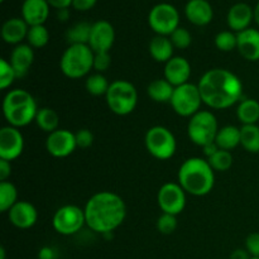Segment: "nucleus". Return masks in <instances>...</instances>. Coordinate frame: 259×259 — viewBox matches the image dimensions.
Instances as JSON below:
<instances>
[{"mask_svg": "<svg viewBox=\"0 0 259 259\" xmlns=\"http://www.w3.org/2000/svg\"><path fill=\"white\" fill-rule=\"evenodd\" d=\"M9 62L14 68L18 77H24L34 62V51L28 43L27 45L20 43L15 46L14 50L10 53Z\"/></svg>", "mask_w": 259, "mask_h": 259, "instance_id": "obj_22", "label": "nucleus"}, {"mask_svg": "<svg viewBox=\"0 0 259 259\" xmlns=\"http://www.w3.org/2000/svg\"><path fill=\"white\" fill-rule=\"evenodd\" d=\"M176 229H177L176 215L162 212V215L158 218V220H157V230H158L161 234L169 235L172 234Z\"/></svg>", "mask_w": 259, "mask_h": 259, "instance_id": "obj_38", "label": "nucleus"}, {"mask_svg": "<svg viewBox=\"0 0 259 259\" xmlns=\"http://www.w3.org/2000/svg\"><path fill=\"white\" fill-rule=\"evenodd\" d=\"M197 86L202 103L215 110L228 109L243 100V82L235 73L225 68L206 71Z\"/></svg>", "mask_w": 259, "mask_h": 259, "instance_id": "obj_1", "label": "nucleus"}, {"mask_svg": "<svg viewBox=\"0 0 259 259\" xmlns=\"http://www.w3.org/2000/svg\"><path fill=\"white\" fill-rule=\"evenodd\" d=\"M34 121L38 125V128H40L43 132L48 134L60 129L58 128V125H60V116L51 108H40L38 110Z\"/></svg>", "mask_w": 259, "mask_h": 259, "instance_id": "obj_28", "label": "nucleus"}, {"mask_svg": "<svg viewBox=\"0 0 259 259\" xmlns=\"http://www.w3.org/2000/svg\"><path fill=\"white\" fill-rule=\"evenodd\" d=\"M93 24L88 22H78L70 27L66 32V39L70 45H89Z\"/></svg>", "mask_w": 259, "mask_h": 259, "instance_id": "obj_29", "label": "nucleus"}, {"mask_svg": "<svg viewBox=\"0 0 259 259\" xmlns=\"http://www.w3.org/2000/svg\"><path fill=\"white\" fill-rule=\"evenodd\" d=\"M237 50L243 58L247 61H259V30L248 28L243 32L237 33Z\"/></svg>", "mask_w": 259, "mask_h": 259, "instance_id": "obj_19", "label": "nucleus"}, {"mask_svg": "<svg viewBox=\"0 0 259 259\" xmlns=\"http://www.w3.org/2000/svg\"><path fill=\"white\" fill-rule=\"evenodd\" d=\"M146 148L154 158L166 161L172 158L176 153L177 142L174 133L168 128L162 125L152 126L146 133Z\"/></svg>", "mask_w": 259, "mask_h": 259, "instance_id": "obj_8", "label": "nucleus"}, {"mask_svg": "<svg viewBox=\"0 0 259 259\" xmlns=\"http://www.w3.org/2000/svg\"><path fill=\"white\" fill-rule=\"evenodd\" d=\"M111 66L110 52H100L94 55V70L99 73H103L109 70Z\"/></svg>", "mask_w": 259, "mask_h": 259, "instance_id": "obj_39", "label": "nucleus"}, {"mask_svg": "<svg viewBox=\"0 0 259 259\" xmlns=\"http://www.w3.org/2000/svg\"><path fill=\"white\" fill-rule=\"evenodd\" d=\"M250 259H259V257H252Z\"/></svg>", "mask_w": 259, "mask_h": 259, "instance_id": "obj_51", "label": "nucleus"}, {"mask_svg": "<svg viewBox=\"0 0 259 259\" xmlns=\"http://www.w3.org/2000/svg\"><path fill=\"white\" fill-rule=\"evenodd\" d=\"M9 222L18 229H29L38 220V211L30 202L18 201L8 211Z\"/></svg>", "mask_w": 259, "mask_h": 259, "instance_id": "obj_17", "label": "nucleus"}, {"mask_svg": "<svg viewBox=\"0 0 259 259\" xmlns=\"http://www.w3.org/2000/svg\"><path fill=\"white\" fill-rule=\"evenodd\" d=\"M157 202L162 212L172 215H179L184 211L186 206V191L180 184L167 182L162 185L157 194Z\"/></svg>", "mask_w": 259, "mask_h": 259, "instance_id": "obj_12", "label": "nucleus"}, {"mask_svg": "<svg viewBox=\"0 0 259 259\" xmlns=\"http://www.w3.org/2000/svg\"><path fill=\"white\" fill-rule=\"evenodd\" d=\"M0 259H5V249H4V247L0 248Z\"/></svg>", "mask_w": 259, "mask_h": 259, "instance_id": "obj_50", "label": "nucleus"}, {"mask_svg": "<svg viewBox=\"0 0 259 259\" xmlns=\"http://www.w3.org/2000/svg\"><path fill=\"white\" fill-rule=\"evenodd\" d=\"M47 0H24L22 4V18L29 27L45 24L50 15Z\"/></svg>", "mask_w": 259, "mask_h": 259, "instance_id": "obj_18", "label": "nucleus"}, {"mask_svg": "<svg viewBox=\"0 0 259 259\" xmlns=\"http://www.w3.org/2000/svg\"><path fill=\"white\" fill-rule=\"evenodd\" d=\"M24 149V138L15 126L7 125L0 129V159L14 161Z\"/></svg>", "mask_w": 259, "mask_h": 259, "instance_id": "obj_14", "label": "nucleus"}, {"mask_svg": "<svg viewBox=\"0 0 259 259\" xmlns=\"http://www.w3.org/2000/svg\"><path fill=\"white\" fill-rule=\"evenodd\" d=\"M190 77H191V65L185 57L176 56L164 63V78L175 88L187 83Z\"/></svg>", "mask_w": 259, "mask_h": 259, "instance_id": "obj_16", "label": "nucleus"}, {"mask_svg": "<svg viewBox=\"0 0 259 259\" xmlns=\"http://www.w3.org/2000/svg\"><path fill=\"white\" fill-rule=\"evenodd\" d=\"M106 104L114 114L120 116L133 113L138 104V91L126 80H115L110 83L105 95Z\"/></svg>", "mask_w": 259, "mask_h": 259, "instance_id": "obj_6", "label": "nucleus"}, {"mask_svg": "<svg viewBox=\"0 0 259 259\" xmlns=\"http://www.w3.org/2000/svg\"><path fill=\"white\" fill-rule=\"evenodd\" d=\"M214 172L207 159L191 157L181 164L177 179L186 194L200 197L210 194L214 189Z\"/></svg>", "mask_w": 259, "mask_h": 259, "instance_id": "obj_3", "label": "nucleus"}, {"mask_svg": "<svg viewBox=\"0 0 259 259\" xmlns=\"http://www.w3.org/2000/svg\"><path fill=\"white\" fill-rule=\"evenodd\" d=\"M171 106L175 113L184 118H191L201 110L202 98L200 94L199 86L194 83H185V85L175 88L174 95L171 99Z\"/></svg>", "mask_w": 259, "mask_h": 259, "instance_id": "obj_9", "label": "nucleus"}, {"mask_svg": "<svg viewBox=\"0 0 259 259\" xmlns=\"http://www.w3.org/2000/svg\"><path fill=\"white\" fill-rule=\"evenodd\" d=\"M86 225L93 232L108 234L118 229L126 217V206L118 194L111 191H100L93 195L86 202Z\"/></svg>", "mask_w": 259, "mask_h": 259, "instance_id": "obj_2", "label": "nucleus"}, {"mask_svg": "<svg viewBox=\"0 0 259 259\" xmlns=\"http://www.w3.org/2000/svg\"><path fill=\"white\" fill-rule=\"evenodd\" d=\"M148 24L157 35L169 37L180 27V13L172 4L159 3L151 9Z\"/></svg>", "mask_w": 259, "mask_h": 259, "instance_id": "obj_10", "label": "nucleus"}, {"mask_svg": "<svg viewBox=\"0 0 259 259\" xmlns=\"http://www.w3.org/2000/svg\"><path fill=\"white\" fill-rule=\"evenodd\" d=\"M85 88L88 93L93 96H105L110 88V82L103 73H93L86 78Z\"/></svg>", "mask_w": 259, "mask_h": 259, "instance_id": "obj_32", "label": "nucleus"}, {"mask_svg": "<svg viewBox=\"0 0 259 259\" xmlns=\"http://www.w3.org/2000/svg\"><path fill=\"white\" fill-rule=\"evenodd\" d=\"M75 136L77 147H80V148H89V147L93 146L94 136L89 129H80L77 133H75Z\"/></svg>", "mask_w": 259, "mask_h": 259, "instance_id": "obj_40", "label": "nucleus"}, {"mask_svg": "<svg viewBox=\"0 0 259 259\" xmlns=\"http://www.w3.org/2000/svg\"><path fill=\"white\" fill-rule=\"evenodd\" d=\"M237 116L243 125H253L259 120V103L254 99H243L237 109Z\"/></svg>", "mask_w": 259, "mask_h": 259, "instance_id": "obj_27", "label": "nucleus"}, {"mask_svg": "<svg viewBox=\"0 0 259 259\" xmlns=\"http://www.w3.org/2000/svg\"><path fill=\"white\" fill-rule=\"evenodd\" d=\"M174 48L171 39L166 35H156L149 42V53L157 62H168L174 57Z\"/></svg>", "mask_w": 259, "mask_h": 259, "instance_id": "obj_24", "label": "nucleus"}, {"mask_svg": "<svg viewBox=\"0 0 259 259\" xmlns=\"http://www.w3.org/2000/svg\"><path fill=\"white\" fill-rule=\"evenodd\" d=\"M245 249L250 257H259V233H250L245 239Z\"/></svg>", "mask_w": 259, "mask_h": 259, "instance_id": "obj_41", "label": "nucleus"}, {"mask_svg": "<svg viewBox=\"0 0 259 259\" xmlns=\"http://www.w3.org/2000/svg\"><path fill=\"white\" fill-rule=\"evenodd\" d=\"M238 45V38L233 30H223L215 37V46L222 52H230L235 50Z\"/></svg>", "mask_w": 259, "mask_h": 259, "instance_id": "obj_35", "label": "nucleus"}, {"mask_svg": "<svg viewBox=\"0 0 259 259\" xmlns=\"http://www.w3.org/2000/svg\"><path fill=\"white\" fill-rule=\"evenodd\" d=\"M18 202V190L12 182H0V211L8 212Z\"/></svg>", "mask_w": 259, "mask_h": 259, "instance_id": "obj_31", "label": "nucleus"}, {"mask_svg": "<svg viewBox=\"0 0 259 259\" xmlns=\"http://www.w3.org/2000/svg\"><path fill=\"white\" fill-rule=\"evenodd\" d=\"M219 132L217 116L209 110H200L190 118L187 124V134L190 141L199 147L215 142Z\"/></svg>", "mask_w": 259, "mask_h": 259, "instance_id": "obj_7", "label": "nucleus"}, {"mask_svg": "<svg viewBox=\"0 0 259 259\" xmlns=\"http://www.w3.org/2000/svg\"><path fill=\"white\" fill-rule=\"evenodd\" d=\"M215 143L220 149L232 151L240 144V128L235 125H225L219 129L215 138Z\"/></svg>", "mask_w": 259, "mask_h": 259, "instance_id": "obj_26", "label": "nucleus"}, {"mask_svg": "<svg viewBox=\"0 0 259 259\" xmlns=\"http://www.w3.org/2000/svg\"><path fill=\"white\" fill-rule=\"evenodd\" d=\"M185 14L190 23L197 27H204L212 20L214 10L207 0H189L185 7Z\"/></svg>", "mask_w": 259, "mask_h": 259, "instance_id": "obj_20", "label": "nucleus"}, {"mask_svg": "<svg viewBox=\"0 0 259 259\" xmlns=\"http://www.w3.org/2000/svg\"><path fill=\"white\" fill-rule=\"evenodd\" d=\"M0 2H2V3H3V2H5V0H0Z\"/></svg>", "mask_w": 259, "mask_h": 259, "instance_id": "obj_52", "label": "nucleus"}, {"mask_svg": "<svg viewBox=\"0 0 259 259\" xmlns=\"http://www.w3.org/2000/svg\"><path fill=\"white\" fill-rule=\"evenodd\" d=\"M29 25L23 18H10L5 20L2 27V38L8 45L18 46L27 39Z\"/></svg>", "mask_w": 259, "mask_h": 259, "instance_id": "obj_23", "label": "nucleus"}, {"mask_svg": "<svg viewBox=\"0 0 259 259\" xmlns=\"http://www.w3.org/2000/svg\"><path fill=\"white\" fill-rule=\"evenodd\" d=\"M253 10H254V20H255V23H257V24L259 25V2L257 3V5H255V8Z\"/></svg>", "mask_w": 259, "mask_h": 259, "instance_id": "obj_49", "label": "nucleus"}, {"mask_svg": "<svg viewBox=\"0 0 259 259\" xmlns=\"http://www.w3.org/2000/svg\"><path fill=\"white\" fill-rule=\"evenodd\" d=\"M53 229L61 235H73L86 225L85 211L77 205H65L55 212Z\"/></svg>", "mask_w": 259, "mask_h": 259, "instance_id": "obj_11", "label": "nucleus"}, {"mask_svg": "<svg viewBox=\"0 0 259 259\" xmlns=\"http://www.w3.org/2000/svg\"><path fill=\"white\" fill-rule=\"evenodd\" d=\"M202 149H204V154L206 156V159L210 158L211 156H214L215 153H217L218 151H219V147H218V144L215 143V142H211V143L206 144V146L202 147Z\"/></svg>", "mask_w": 259, "mask_h": 259, "instance_id": "obj_46", "label": "nucleus"}, {"mask_svg": "<svg viewBox=\"0 0 259 259\" xmlns=\"http://www.w3.org/2000/svg\"><path fill=\"white\" fill-rule=\"evenodd\" d=\"M73 0H47L48 4L52 8H56L57 10L60 9H68L72 5Z\"/></svg>", "mask_w": 259, "mask_h": 259, "instance_id": "obj_44", "label": "nucleus"}, {"mask_svg": "<svg viewBox=\"0 0 259 259\" xmlns=\"http://www.w3.org/2000/svg\"><path fill=\"white\" fill-rule=\"evenodd\" d=\"M207 162L210 163V166L212 167L214 171L218 172H225L233 166V154L230 153V151H224V149H219L214 156H211L210 158H207Z\"/></svg>", "mask_w": 259, "mask_h": 259, "instance_id": "obj_34", "label": "nucleus"}, {"mask_svg": "<svg viewBox=\"0 0 259 259\" xmlns=\"http://www.w3.org/2000/svg\"><path fill=\"white\" fill-rule=\"evenodd\" d=\"M249 253L247 252V249H235L234 252L230 254V259H250Z\"/></svg>", "mask_w": 259, "mask_h": 259, "instance_id": "obj_47", "label": "nucleus"}, {"mask_svg": "<svg viewBox=\"0 0 259 259\" xmlns=\"http://www.w3.org/2000/svg\"><path fill=\"white\" fill-rule=\"evenodd\" d=\"M57 18L61 20V22H66V20L70 18V12H68V9H60V10H58Z\"/></svg>", "mask_w": 259, "mask_h": 259, "instance_id": "obj_48", "label": "nucleus"}, {"mask_svg": "<svg viewBox=\"0 0 259 259\" xmlns=\"http://www.w3.org/2000/svg\"><path fill=\"white\" fill-rule=\"evenodd\" d=\"M98 0H73L72 7L78 12H86L95 7Z\"/></svg>", "mask_w": 259, "mask_h": 259, "instance_id": "obj_42", "label": "nucleus"}, {"mask_svg": "<svg viewBox=\"0 0 259 259\" xmlns=\"http://www.w3.org/2000/svg\"><path fill=\"white\" fill-rule=\"evenodd\" d=\"M114 42H115V29L110 22L98 20L93 23L89 47L94 51V53L110 52Z\"/></svg>", "mask_w": 259, "mask_h": 259, "instance_id": "obj_15", "label": "nucleus"}, {"mask_svg": "<svg viewBox=\"0 0 259 259\" xmlns=\"http://www.w3.org/2000/svg\"><path fill=\"white\" fill-rule=\"evenodd\" d=\"M12 175V164L9 161L0 159V182L8 181Z\"/></svg>", "mask_w": 259, "mask_h": 259, "instance_id": "obj_43", "label": "nucleus"}, {"mask_svg": "<svg viewBox=\"0 0 259 259\" xmlns=\"http://www.w3.org/2000/svg\"><path fill=\"white\" fill-rule=\"evenodd\" d=\"M240 146L249 153H259V126L243 125L240 128Z\"/></svg>", "mask_w": 259, "mask_h": 259, "instance_id": "obj_30", "label": "nucleus"}, {"mask_svg": "<svg viewBox=\"0 0 259 259\" xmlns=\"http://www.w3.org/2000/svg\"><path fill=\"white\" fill-rule=\"evenodd\" d=\"M254 19V10L245 3H237L228 12V25L233 32H243L248 29Z\"/></svg>", "mask_w": 259, "mask_h": 259, "instance_id": "obj_21", "label": "nucleus"}, {"mask_svg": "<svg viewBox=\"0 0 259 259\" xmlns=\"http://www.w3.org/2000/svg\"><path fill=\"white\" fill-rule=\"evenodd\" d=\"M37 101L32 94L23 89L10 90L3 100V114L8 124L23 128L35 120L38 113Z\"/></svg>", "mask_w": 259, "mask_h": 259, "instance_id": "obj_4", "label": "nucleus"}, {"mask_svg": "<svg viewBox=\"0 0 259 259\" xmlns=\"http://www.w3.org/2000/svg\"><path fill=\"white\" fill-rule=\"evenodd\" d=\"M15 78H18V76L9 61L2 58L0 60V89L7 90L8 88L13 85Z\"/></svg>", "mask_w": 259, "mask_h": 259, "instance_id": "obj_36", "label": "nucleus"}, {"mask_svg": "<svg viewBox=\"0 0 259 259\" xmlns=\"http://www.w3.org/2000/svg\"><path fill=\"white\" fill-rule=\"evenodd\" d=\"M169 39H171L174 47L179 48V50H186V48H189L192 43L191 33H190L186 28L182 27L177 28V29L169 35Z\"/></svg>", "mask_w": 259, "mask_h": 259, "instance_id": "obj_37", "label": "nucleus"}, {"mask_svg": "<svg viewBox=\"0 0 259 259\" xmlns=\"http://www.w3.org/2000/svg\"><path fill=\"white\" fill-rule=\"evenodd\" d=\"M77 148L76 136L67 129H57L48 134L46 139V149L56 158H65L72 154Z\"/></svg>", "mask_w": 259, "mask_h": 259, "instance_id": "obj_13", "label": "nucleus"}, {"mask_svg": "<svg viewBox=\"0 0 259 259\" xmlns=\"http://www.w3.org/2000/svg\"><path fill=\"white\" fill-rule=\"evenodd\" d=\"M56 254L53 248L51 247H43L38 253V259H55Z\"/></svg>", "mask_w": 259, "mask_h": 259, "instance_id": "obj_45", "label": "nucleus"}, {"mask_svg": "<svg viewBox=\"0 0 259 259\" xmlns=\"http://www.w3.org/2000/svg\"><path fill=\"white\" fill-rule=\"evenodd\" d=\"M94 55L89 45H70L61 57V71L73 80L83 77L94 70Z\"/></svg>", "mask_w": 259, "mask_h": 259, "instance_id": "obj_5", "label": "nucleus"}, {"mask_svg": "<svg viewBox=\"0 0 259 259\" xmlns=\"http://www.w3.org/2000/svg\"><path fill=\"white\" fill-rule=\"evenodd\" d=\"M175 86L171 85L166 78H157L152 81L147 88V94L156 103H171Z\"/></svg>", "mask_w": 259, "mask_h": 259, "instance_id": "obj_25", "label": "nucleus"}, {"mask_svg": "<svg viewBox=\"0 0 259 259\" xmlns=\"http://www.w3.org/2000/svg\"><path fill=\"white\" fill-rule=\"evenodd\" d=\"M27 42L32 48H43L50 42V32L45 24L29 27L27 34Z\"/></svg>", "mask_w": 259, "mask_h": 259, "instance_id": "obj_33", "label": "nucleus"}]
</instances>
